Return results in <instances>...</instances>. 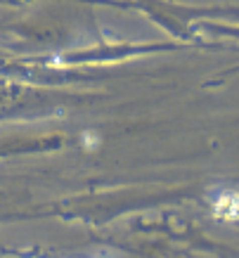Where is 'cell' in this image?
<instances>
[{
  "label": "cell",
  "mask_w": 239,
  "mask_h": 258,
  "mask_svg": "<svg viewBox=\"0 0 239 258\" xmlns=\"http://www.w3.org/2000/svg\"><path fill=\"white\" fill-rule=\"evenodd\" d=\"M216 213L225 220H234V216H237V197H234V192L220 195V199L216 202Z\"/></svg>",
  "instance_id": "1"
}]
</instances>
